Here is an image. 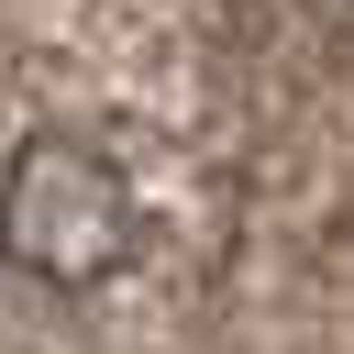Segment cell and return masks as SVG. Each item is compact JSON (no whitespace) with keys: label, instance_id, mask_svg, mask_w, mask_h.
I'll list each match as a JSON object with an SVG mask.
<instances>
[{"label":"cell","instance_id":"6da1fadb","mask_svg":"<svg viewBox=\"0 0 354 354\" xmlns=\"http://www.w3.org/2000/svg\"><path fill=\"white\" fill-rule=\"evenodd\" d=\"M133 254H144V199L122 177V155L66 122H33L0 155V266L55 299H88V288L133 277Z\"/></svg>","mask_w":354,"mask_h":354}]
</instances>
